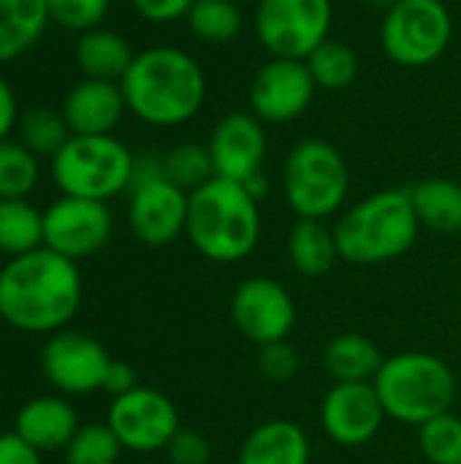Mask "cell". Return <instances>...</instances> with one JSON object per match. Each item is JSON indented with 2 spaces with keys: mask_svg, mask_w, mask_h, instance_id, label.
<instances>
[{
  "mask_svg": "<svg viewBox=\"0 0 461 464\" xmlns=\"http://www.w3.org/2000/svg\"><path fill=\"white\" fill-rule=\"evenodd\" d=\"M418 218L410 190H378L353 204L334 226L342 261L356 266L386 264L405 256L418 237Z\"/></svg>",
  "mask_w": 461,
  "mask_h": 464,
  "instance_id": "obj_4",
  "label": "cell"
},
{
  "mask_svg": "<svg viewBox=\"0 0 461 464\" xmlns=\"http://www.w3.org/2000/svg\"><path fill=\"white\" fill-rule=\"evenodd\" d=\"M114 231V218L106 201L60 196L43 209V247L82 261L106 247Z\"/></svg>",
  "mask_w": 461,
  "mask_h": 464,
  "instance_id": "obj_11",
  "label": "cell"
},
{
  "mask_svg": "<svg viewBox=\"0 0 461 464\" xmlns=\"http://www.w3.org/2000/svg\"><path fill=\"white\" fill-rule=\"evenodd\" d=\"M196 0H130L133 11L149 24H171L185 19Z\"/></svg>",
  "mask_w": 461,
  "mask_h": 464,
  "instance_id": "obj_37",
  "label": "cell"
},
{
  "mask_svg": "<svg viewBox=\"0 0 461 464\" xmlns=\"http://www.w3.org/2000/svg\"><path fill=\"white\" fill-rule=\"evenodd\" d=\"M106 424L125 451L155 454L166 451L171 438L179 432V413L163 392L136 386L133 392L111 400Z\"/></svg>",
  "mask_w": 461,
  "mask_h": 464,
  "instance_id": "obj_10",
  "label": "cell"
},
{
  "mask_svg": "<svg viewBox=\"0 0 461 464\" xmlns=\"http://www.w3.org/2000/svg\"><path fill=\"white\" fill-rule=\"evenodd\" d=\"M190 35L209 46L234 44L245 27L242 8L234 0H196L185 16Z\"/></svg>",
  "mask_w": 461,
  "mask_h": 464,
  "instance_id": "obj_27",
  "label": "cell"
},
{
  "mask_svg": "<svg viewBox=\"0 0 461 464\" xmlns=\"http://www.w3.org/2000/svg\"><path fill=\"white\" fill-rule=\"evenodd\" d=\"M389 419L421 427L451 411L456 400L454 370L432 353L408 351L383 362L372 381Z\"/></svg>",
  "mask_w": 461,
  "mask_h": 464,
  "instance_id": "obj_5",
  "label": "cell"
},
{
  "mask_svg": "<svg viewBox=\"0 0 461 464\" xmlns=\"http://www.w3.org/2000/svg\"><path fill=\"white\" fill-rule=\"evenodd\" d=\"M318 87L304 60L272 57L264 63L250 82V111L266 125H280L302 117Z\"/></svg>",
  "mask_w": 461,
  "mask_h": 464,
  "instance_id": "obj_13",
  "label": "cell"
},
{
  "mask_svg": "<svg viewBox=\"0 0 461 464\" xmlns=\"http://www.w3.org/2000/svg\"><path fill=\"white\" fill-rule=\"evenodd\" d=\"M304 63L315 79V87L329 90V92H340V90L351 87L359 76V68H361L356 49L340 38H331V35L321 46H315Z\"/></svg>",
  "mask_w": 461,
  "mask_h": 464,
  "instance_id": "obj_28",
  "label": "cell"
},
{
  "mask_svg": "<svg viewBox=\"0 0 461 464\" xmlns=\"http://www.w3.org/2000/svg\"><path fill=\"white\" fill-rule=\"evenodd\" d=\"M82 304L76 261L38 247L0 269V318L24 334L60 332Z\"/></svg>",
  "mask_w": 461,
  "mask_h": 464,
  "instance_id": "obj_1",
  "label": "cell"
},
{
  "mask_svg": "<svg viewBox=\"0 0 461 464\" xmlns=\"http://www.w3.org/2000/svg\"><path fill=\"white\" fill-rule=\"evenodd\" d=\"M163 171H166V179H171L182 190H187V193L198 190L201 185H206L215 177L209 147L196 144V141H182V144L171 147L163 155Z\"/></svg>",
  "mask_w": 461,
  "mask_h": 464,
  "instance_id": "obj_31",
  "label": "cell"
},
{
  "mask_svg": "<svg viewBox=\"0 0 461 464\" xmlns=\"http://www.w3.org/2000/svg\"><path fill=\"white\" fill-rule=\"evenodd\" d=\"M454 35V19L443 0H399L383 11L380 46L399 68L437 63Z\"/></svg>",
  "mask_w": 461,
  "mask_h": 464,
  "instance_id": "obj_8",
  "label": "cell"
},
{
  "mask_svg": "<svg viewBox=\"0 0 461 464\" xmlns=\"http://www.w3.org/2000/svg\"><path fill=\"white\" fill-rule=\"evenodd\" d=\"M79 413L68 400L38 397L24 402L14 416V430L27 446L41 454L65 451L73 435L79 432Z\"/></svg>",
  "mask_w": 461,
  "mask_h": 464,
  "instance_id": "obj_19",
  "label": "cell"
},
{
  "mask_svg": "<svg viewBox=\"0 0 461 464\" xmlns=\"http://www.w3.org/2000/svg\"><path fill=\"white\" fill-rule=\"evenodd\" d=\"M46 0H0V65L30 52L46 33Z\"/></svg>",
  "mask_w": 461,
  "mask_h": 464,
  "instance_id": "obj_22",
  "label": "cell"
},
{
  "mask_svg": "<svg viewBox=\"0 0 461 464\" xmlns=\"http://www.w3.org/2000/svg\"><path fill=\"white\" fill-rule=\"evenodd\" d=\"M122 451L109 424H84L65 449V464H117Z\"/></svg>",
  "mask_w": 461,
  "mask_h": 464,
  "instance_id": "obj_33",
  "label": "cell"
},
{
  "mask_svg": "<svg viewBox=\"0 0 461 464\" xmlns=\"http://www.w3.org/2000/svg\"><path fill=\"white\" fill-rule=\"evenodd\" d=\"M231 318L242 337L264 348L288 340L296 324V304L277 280L250 277L231 296Z\"/></svg>",
  "mask_w": 461,
  "mask_h": 464,
  "instance_id": "obj_14",
  "label": "cell"
},
{
  "mask_svg": "<svg viewBox=\"0 0 461 464\" xmlns=\"http://www.w3.org/2000/svg\"><path fill=\"white\" fill-rule=\"evenodd\" d=\"M73 57H76V65L84 73V79L122 82L136 52L130 49V44L122 33L101 24L87 33H79Z\"/></svg>",
  "mask_w": 461,
  "mask_h": 464,
  "instance_id": "obj_21",
  "label": "cell"
},
{
  "mask_svg": "<svg viewBox=\"0 0 461 464\" xmlns=\"http://www.w3.org/2000/svg\"><path fill=\"white\" fill-rule=\"evenodd\" d=\"M418 446L429 464H461V419L451 411L418 427Z\"/></svg>",
  "mask_w": 461,
  "mask_h": 464,
  "instance_id": "obj_32",
  "label": "cell"
},
{
  "mask_svg": "<svg viewBox=\"0 0 461 464\" xmlns=\"http://www.w3.org/2000/svg\"><path fill=\"white\" fill-rule=\"evenodd\" d=\"M190 193L166 177L130 188L128 223L139 242L149 247H166L177 242L187 228Z\"/></svg>",
  "mask_w": 461,
  "mask_h": 464,
  "instance_id": "obj_15",
  "label": "cell"
},
{
  "mask_svg": "<svg viewBox=\"0 0 461 464\" xmlns=\"http://www.w3.org/2000/svg\"><path fill=\"white\" fill-rule=\"evenodd\" d=\"M60 111L71 128V136H103L114 133L128 106L120 82L82 79L71 87Z\"/></svg>",
  "mask_w": 461,
  "mask_h": 464,
  "instance_id": "obj_18",
  "label": "cell"
},
{
  "mask_svg": "<svg viewBox=\"0 0 461 464\" xmlns=\"http://www.w3.org/2000/svg\"><path fill=\"white\" fill-rule=\"evenodd\" d=\"M43 247V212L27 198H0V253L8 258Z\"/></svg>",
  "mask_w": 461,
  "mask_h": 464,
  "instance_id": "obj_26",
  "label": "cell"
},
{
  "mask_svg": "<svg viewBox=\"0 0 461 464\" xmlns=\"http://www.w3.org/2000/svg\"><path fill=\"white\" fill-rule=\"evenodd\" d=\"M38 177V158L22 141H0V198H27L35 190Z\"/></svg>",
  "mask_w": 461,
  "mask_h": 464,
  "instance_id": "obj_30",
  "label": "cell"
},
{
  "mask_svg": "<svg viewBox=\"0 0 461 464\" xmlns=\"http://www.w3.org/2000/svg\"><path fill=\"white\" fill-rule=\"evenodd\" d=\"M0 464H43L41 451L27 446L16 432L0 435Z\"/></svg>",
  "mask_w": 461,
  "mask_h": 464,
  "instance_id": "obj_38",
  "label": "cell"
},
{
  "mask_svg": "<svg viewBox=\"0 0 461 464\" xmlns=\"http://www.w3.org/2000/svg\"><path fill=\"white\" fill-rule=\"evenodd\" d=\"M111 0H46L49 22H57L65 30L87 33L101 27L109 14Z\"/></svg>",
  "mask_w": 461,
  "mask_h": 464,
  "instance_id": "obj_34",
  "label": "cell"
},
{
  "mask_svg": "<svg viewBox=\"0 0 461 464\" xmlns=\"http://www.w3.org/2000/svg\"><path fill=\"white\" fill-rule=\"evenodd\" d=\"M185 237L215 264L245 261L261 239L258 198L242 182L212 177L187 198Z\"/></svg>",
  "mask_w": 461,
  "mask_h": 464,
  "instance_id": "obj_3",
  "label": "cell"
},
{
  "mask_svg": "<svg viewBox=\"0 0 461 464\" xmlns=\"http://www.w3.org/2000/svg\"><path fill=\"white\" fill-rule=\"evenodd\" d=\"M416 218L424 228L437 234H459L461 231V185L454 179H421L408 188Z\"/></svg>",
  "mask_w": 461,
  "mask_h": 464,
  "instance_id": "obj_25",
  "label": "cell"
},
{
  "mask_svg": "<svg viewBox=\"0 0 461 464\" xmlns=\"http://www.w3.org/2000/svg\"><path fill=\"white\" fill-rule=\"evenodd\" d=\"M19 125V103L16 92L8 84V79L0 73V141L8 139V133Z\"/></svg>",
  "mask_w": 461,
  "mask_h": 464,
  "instance_id": "obj_39",
  "label": "cell"
},
{
  "mask_svg": "<svg viewBox=\"0 0 461 464\" xmlns=\"http://www.w3.org/2000/svg\"><path fill=\"white\" fill-rule=\"evenodd\" d=\"M331 0H258L253 30L272 57L307 60L331 35Z\"/></svg>",
  "mask_w": 461,
  "mask_h": 464,
  "instance_id": "obj_9",
  "label": "cell"
},
{
  "mask_svg": "<svg viewBox=\"0 0 461 464\" xmlns=\"http://www.w3.org/2000/svg\"><path fill=\"white\" fill-rule=\"evenodd\" d=\"M19 141L35 155V158H54L65 141L71 139V128L62 117V111L33 106L19 117Z\"/></svg>",
  "mask_w": 461,
  "mask_h": 464,
  "instance_id": "obj_29",
  "label": "cell"
},
{
  "mask_svg": "<svg viewBox=\"0 0 461 464\" xmlns=\"http://www.w3.org/2000/svg\"><path fill=\"white\" fill-rule=\"evenodd\" d=\"M215 177L250 182L253 177L264 174L266 160V128L253 111H231L212 128L206 141Z\"/></svg>",
  "mask_w": 461,
  "mask_h": 464,
  "instance_id": "obj_16",
  "label": "cell"
},
{
  "mask_svg": "<svg viewBox=\"0 0 461 464\" xmlns=\"http://www.w3.org/2000/svg\"><path fill=\"white\" fill-rule=\"evenodd\" d=\"M386 419L389 416L372 383H334L321 402L323 432L345 449L370 443Z\"/></svg>",
  "mask_w": 461,
  "mask_h": 464,
  "instance_id": "obj_17",
  "label": "cell"
},
{
  "mask_svg": "<svg viewBox=\"0 0 461 464\" xmlns=\"http://www.w3.org/2000/svg\"><path fill=\"white\" fill-rule=\"evenodd\" d=\"M166 454H168L171 464H209L212 459L209 440L190 430H179L171 438V443L166 446Z\"/></svg>",
  "mask_w": 461,
  "mask_h": 464,
  "instance_id": "obj_36",
  "label": "cell"
},
{
  "mask_svg": "<svg viewBox=\"0 0 461 464\" xmlns=\"http://www.w3.org/2000/svg\"><path fill=\"white\" fill-rule=\"evenodd\" d=\"M239 464H310L307 432L285 419L264 421L245 438Z\"/></svg>",
  "mask_w": 461,
  "mask_h": 464,
  "instance_id": "obj_20",
  "label": "cell"
},
{
  "mask_svg": "<svg viewBox=\"0 0 461 464\" xmlns=\"http://www.w3.org/2000/svg\"><path fill=\"white\" fill-rule=\"evenodd\" d=\"M370 5H375V8H383V11H389L394 3H399V0H367Z\"/></svg>",
  "mask_w": 461,
  "mask_h": 464,
  "instance_id": "obj_41",
  "label": "cell"
},
{
  "mask_svg": "<svg viewBox=\"0 0 461 464\" xmlns=\"http://www.w3.org/2000/svg\"><path fill=\"white\" fill-rule=\"evenodd\" d=\"M133 389H136V372H133V367L125 364V362H114L111 359V364L106 370L103 392L111 394V397H122V394H128Z\"/></svg>",
  "mask_w": 461,
  "mask_h": 464,
  "instance_id": "obj_40",
  "label": "cell"
},
{
  "mask_svg": "<svg viewBox=\"0 0 461 464\" xmlns=\"http://www.w3.org/2000/svg\"><path fill=\"white\" fill-rule=\"evenodd\" d=\"M258 372L266 381H272V383L293 381L296 372H299V353H296V348L288 340L264 345L261 353H258Z\"/></svg>",
  "mask_w": 461,
  "mask_h": 464,
  "instance_id": "obj_35",
  "label": "cell"
},
{
  "mask_svg": "<svg viewBox=\"0 0 461 464\" xmlns=\"http://www.w3.org/2000/svg\"><path fill=\"white\" fill-rule=\"evenodd\" d=\"M283 193L296 218L326 220L337 215L351 193V171L342 152L326 139L299 141L283 166Z\"/></svg>",
  "mask_w": 461,
  "mask_h": 464,
  "instance_id": "obj_7",
  "label": "cell"
},
{
  "mask_svg": "<svg viewBox=\"0 0 461 464\" xmlns=\"http://www.w3.org/2000/svg\"><path fill=\"white\" fill-rule=\"evenodd\" d=\"M383 362L378 345L359 332L337 334L323 353V364L337 383H372Z\"/></svg>",
  "mask_w": 461,
  "mask_h": 464,
  "instance_id": "obj_23",
  "label": "cell"
},
{
  "mask_svg": "<svg viewBox=\"0 0 461 464\" xmlns=\"http://www.w3.org/2000/svg\"><path fill=\"white\" fill-rule=\"evenodd\" d=\"M111 364L109 351L84 332H54L41 351L43 378L68 397H82L103 389L106 370Z\"/></svg>",
  "mask_w": 461,
  "mask_h": 464,
  "instance_id": "obj_12",
  "label": "cell"
},
{
  "mask_svg": "<svg viewBox=\"0 0 461 464\" xmlns=\"http://www.w3.org/2000/svg\"><path fill=\"white\" fill-rule=\"evenodd\" d=\"M136 155L114 133L71 136L52 158V179L62 196L109 201L133 182Z\"/></svg>",
  "mask_w": 461,
  "mask_h": 464,
  "instance_id": "obj_6",
  "label": "cell"
},
{
  "mask_svg": "<svg viewBox=\"0 0 461 464\" xmlns=\"http://www.w3.org/2000/svg\"><path fill=\"white\" fill-rule=\"evenodd\" d=\"M128 111L152 128L190 122L206 103V73L201 63L179 46H149L136 52L120 82Z\"/></svg>",
  "mask_w": 461,
  "mask_h": 464,
  "instance_id": "obj_2",
  "label": "cell"
},
{
  "mask_svg": "<svg viewBox=\"0 0 461 464\" xmlns=\"http://www.w3.org/2000/svg\"><path fill=\"white\" fill-rule=\"evenodd\" d=\"M288 258L299 275L323 277L340 258L334 228H329L326 220L299 218L288 234Z\"/></svg>",
  "mask_w": 461,
  "mask_h": 464,
  "instance_id": "obj_24",
  "label": "cell"
}]
</instances>
